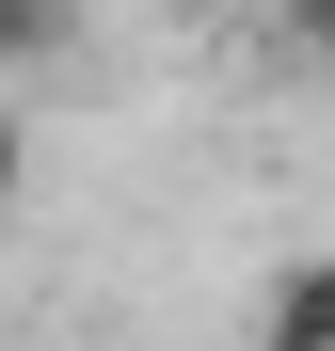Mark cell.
I'll list each match as a JSON object with an SVG mask.
<instances>
[{
	"instance_id": "obj_2",
	"label": "cell",
	"mask_w": 335,
	"mask_h": 351,
	"mask_svg": "<svg viewBox=\"0 0 335 351\" xmlns=\"http://www.w3.org/2000/svg\"><path fill=\"white\" fill-rule=\"evenodd\" d=\"M64 48H80V0H0V80L64 64Z\"/></svg>"
},
{
	"instance_id": "obj_1",
	"label": "cell",
	"mask_w": 335,
	"mask_h": 351,
	"mask_svg": "<svg viewBox=\"0 0 335 351\" xmlns=\"http://www.w3.org/2000/svg\"><path fill=\"white\" fill-rule=\"evenodd\" d=\"M256 351H335V256H288L256 287Z\"/></svg>"
},
{
	"instance_id": "obj_4",
	"label": "cell",
	"mask_w": 335,
	"mask_h": 351,
	"mask_svg": "<svg viewBox=\"0 0 335 351\" xmlns=\"http://www.w3.org/2000/svg\"><path fill=\"white\" fill-rule=\"evenodd\" d=\"M16 176H32V128H16V112H0V208H16Z\"/></svg>"
},
{
	"instance_id": "obj_5",
	"label": "cell",
	"mask_w": 335,
	"mask_h": 351,
	"mask_svg": "<svg viewBox=\"0 0 335 351\" xmlns=\"http://www.w3.org/2000/svg\"><path fill=\"white\" fill-rule=\"evenodd\" d=\"M192 16H271V0H192Z\"/></svg>"
},
{
	"instance_id": "obj_3",
	"label": "cell",
	"mask_w": 335,
	"mask_h": 351,
	"mask_svg": "<svg viewBox=\"0 0 335 351\" xmlns=\"http://www.w3.org/2000/svg\"><path fill=\"white\" fill-rule=\"evenodd\" d=\"M271 16H288V48H319V64H335V0H271Z\"/></svg>"
}]
</instances>
